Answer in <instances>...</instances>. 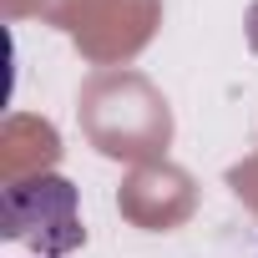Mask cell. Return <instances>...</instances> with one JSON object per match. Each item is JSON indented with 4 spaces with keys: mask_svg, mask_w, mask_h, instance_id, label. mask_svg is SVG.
Masks as SVG:
<instances>
[{
    "mask_svg": "<svg viewBox=\"0 0 258 258\" xmlns=\"http://www.w3.org/2000/svg\"><path fill=\"white\" fill-rule=\"evenodd\" d=\"M0 238L31 243L41 258H61L86 243L76 182L61 172H36L0 192Z\"/></svg>",
    "mask_w": 258,
    "mask_h": 258,
    "instance_id": "6da1fadb",
    "label": "cell"
},
{
    "mask_svg": "<svg viewBox=\"0 0 258 258\" xmlns=\"http://www.w3.org/2000/svg\"><path fill=\"white\" fill-rule=\"evenodd\" d=\"M243 31H248V46H253V56H258V0L248 6V16H243Z\"/></svg>",
    "mask_w": 258,
    "mask_h": 258,
    "instance_id": "7a4b0ae2",
    "label": "cell"
}]
</instances>
